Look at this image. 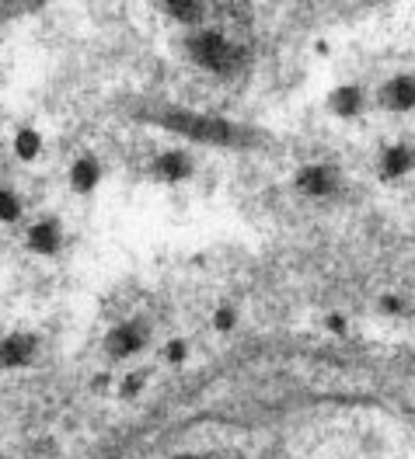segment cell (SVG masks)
Here are the masks:
<instances>
[{
  "instance_id": "6da1fadb",
  "label": "cell",
  "mask_w": 415,
  "mask_h": 459,
  "mask_svg": "<svg viewBox=\"0 0 415 459\" xmlns=\"http://www.w3.org/2000/svg\"><path fill=\"white\" fill-rule=\"evenodd\" d=\"M192 49H195V56L206 63V67H213V70H227L231 63H234V45H227L220 35H199L195 42H192Z\"/></svg>"
},
{
  "instance_id": "3957f363",
  "label": "cell",
  "mask_w": 415,
  "mask_h": 459,
  "mask_svg": "<svg viewBox=\"0 0 415 459\" xmlns=\"http://www.w3.org/2000/svg\"><path fill=\"white\" fill-rule=\"evenodd\" d=\"M94 178H98V170H94V164L91 160H81L77 167H74V188H91L94 185Z\"/></svg>"
},
{
  "instance_id": "5b68a950",
  "label": "cell",
  "mask_w": 415,
  "mask_h": 459,
  "mask_svg": "<svg viewBox=\"0 0 415 459\" xmlns=\"http://www.w3.org/2000/svg\"><path fill=\"white\" fill-rule=\"evenodd\" d=\"M136 344H140V337H136L133 331H116V334H112V341H109V348H112L116 355H119V352L126 355V352H133V348H136Z\"/></svg>"
},
{
  "instance_id": "30bf717a",
  "label": "cell",
  "mask_w": 415,
  "mask_h": 459,
  "mask_svg": "<svg viewBox=\"0 0 415 459\" xmlns=\"http://www.w3.org/2000/svg\"><path fill=\"white\" fill-rule=\"evenodd\" d=\"M182 352H185L182 344H171V348H168V355H171V359H182Z\"/></svg>"
},
{
  "instance_id": "9c48e42d",
  "label": "cell",
  "mask_w": 415,
  "mask_h": 459,
  "mask_svg": "<svg viewBox=\"0 0 415 459\" xmlns=\"http://www.w3.org/2000/svg\"><path fill=\"white\" fill-rule=\"evenodd\" d=\"M14 212H18V202L8 192H0V219H11Z\"/></svg>"
},
{
  "instance_id": "52a82bcc",
  "label": "cell",
  "mask_w": 415,
  "mask_h": 459,
  "mask_svg": "<svg viewBox=\"0 0 415 459\" xmlns=\"http://www.w3.org/2000/svg\"><path fill=\"white\" fill-rule=\"evenodd\" d=\"M161 175H164V178H178V175H185L182 157H164V160H161Z\"/></svg>"
},
{
  "instance_id": "277c9868",
  "label": "cell",
  "mask_w": 415,
  "mask_h": 459,
  "mask_svg": "<svg viewBox=\"0 0 415 459\" xmlns=\"http://www.w3.org/2000/svg\"><path fill=\"white\" fill-rule=\"evenodd\" d=\"M32 247H35V251H53V247H56L53 226H35V230H32Z\"/></svg>"
},
{
  "instance_id": "7a4b0ae2",
  "label": "cell",
  "mask_w": 415,
  "mask_h": 459,
  "mask_svg": "<svg viewBox=\"0 0 415 459\" xmlns=\"http://www.w3.org/2000/svg\"><path fill=\"white\" fill-rule=\"evenodd\" d=\"M28 352H32V341H28V337H14V341H8L4 348H0V366H8V362H25Z\"/></svg>"
},
{
  "instance_id": "8992f818",
  "label": "cell",
  "mask_w": 415,
  "mask_h": 459,
  "mask_svg": "<svg viewBox=\"0 0 415 459\" xmlns=\"http://www.w3.org/2000/svg\"><path fill=\"white\" fill-rule=\"evenodd\" d=\"M18 153L21 157H35L39 153V136L35 133H21L18 136Z\"/></svg>"
},
{
  "instance_id": "ba28073f",
  "label": "cell",
  "mask_w": 415,
  "mask_h": 459,
  "mask_svg": "<svg viewBox=\"0 0 415 459\" xmlns=\"http://www.w3.org/2000/svg\"><path fill=\"white\" fill-rule=\"evenodd\" d=\"M300 185H304L307 192H321V188H325V175H321V170H307V175L300 178Z\"/></svg>"
}]
</instances>
